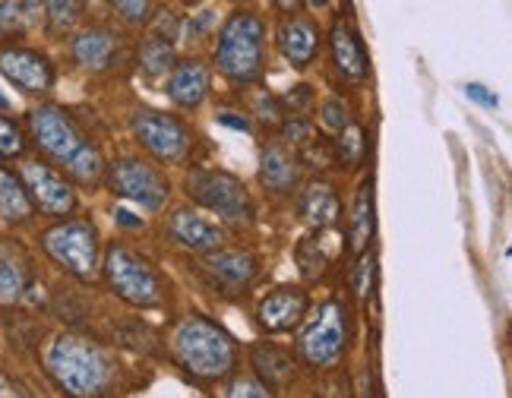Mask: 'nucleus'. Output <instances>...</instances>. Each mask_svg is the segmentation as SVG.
<instances>
[{
  "instance_id": "nucleus-9",
  "label": "nucleus",
  "mask_w": 512,
  "mask_h": 398,
  "mask_svg": "<svg viewBox=\"0 0 512 398\" xmlns=\"http://www.w3.org/2000/svg\"><path fill=\"white\" fill-rule=\"evenodd\" d=\"M105 181L117 196H124L130 203L143 206L149 212L165 209L168 196H171L168 177L152 162H143V158H133V155H124V158H117V162H111Z\"/></svg>"
},
{
  "instance_id": "nucleus-8",
  "label": "nucleus",
  "mask_w": 512,
  "mask_h": 398,
  "mask_svg": "<svg viewBox=\"0 0 512 398\" xmlns=\"http://www.w3.org/2000/svg\"><path fill=\"white\" fill-rule=\"evenodd\" d=\"M130 130L136 143L162 165L184 162L190 152V127L177 114L155 111V108H136L130 117Z\"/></svg>"
},
{
  "instance_id": "nucleus-26",
  "label": "nucleus",
  "mask_w": 512,
  "mask_h": 398,
  "mask_svg": "<svg viewBox=\"0 0 512 398\" xmlns=\"http://www.w3.org/2000/svg\"><path fill=\"white\" fill-rule=\"evenodd\" d=\"M370 234H373V190L370 181L361 184L358 196H354V206H351V225H348V250L358 256L361 250H367L370 244Z\"/></svg>"
},
{
  "instance_id": "nucleus-13",
  "label": "nucleus",
  "mask_w": 512,
  "mask_h": 398,
  "mask_svg": "<svg viewBox=\"0 0 512 398\" xmlns=\"http://www.w3.org/2000/svg\"><path fill=\"white\" fill-rule=\"evenodd\" d=\"M203 272L222 294H244L256 282V275H260V263H256V256L250 250L219 247L206 253Z\"/></svg>"
},
{
  "instance_id": "nucleus-38",
  "label": "nucleus",
  "mask_w": 512,
  "mask_h": 398,
  "mask_svg": "<svg viewBox=\"0 0 512 398\" xmlns=\"http://www.w3.org/2000/svg\"><path fill=\"white\" fill-rule=\"evenodd\" d=\"M373 253H367V250H361L358 253V263L351 266V288H354V294L361 297V301H367V294H370V285H373Z\"/></svg>"
},
{
  "instance_id": "nucleus-28",
  "label": "nucleus",
  "mask_w": 512,
  "mask_h": 398,
  "mask_svg": "<svg viewBox=\"0 0 512 398\" xmlns=\"http://www.w3.org/2000/svg\"><path fill=\"white\" fill-rule=\"evenodd\" d=\"M174 61H177V57H174L171 38H162V35L149 32V38H146L143 48H140V70L149 79H159V76H165L174 67Z\"/></svg>"
},
{
  "instance_id": "nucleus-12",
  "label": "nucleus",
  "mask_w": 512,
  "mask_h": 398,
  "mask_svg": "<svg viewBox=\"0 0 512 398\" xmlns=\"http://www.w3.org/2000/svg\"><path fill=\"white\" fill-rule=\"evenodd\" d=\"M310 310V294L298 285H279L256 304V326L269 335L294 332Z\"/></svg>"
},
{
  "instance_id": "nucleus-48",
  "label": "nucleus",
  "mask_w": 512,
  "mask_h": 398,
  "mask_svg": "<svg viewBox=\"0 0 512 398\" xmlns=\"http://www.w3.org/2000/svg\"><path fill=\"white\" fill-rule=\"evenodd\" d=\"M310 4H313V7H326V4H329V0H310Z\"/></svg>"
},
{
  "instance_id": "nucleus-31",
  "label": "nucleus",
  "mask_w": 512,
  "mask_h": 398,
  "mask_svg": "<svg viewBox=\"0 0 512 398\" xmlns=\"http://www.w3.org/2000/svg\"><path fill=\"white\" fill-rule=\"evenodd\" d=\"M114 338H117V345H124L136 354H146V357H155L159 354V338H155V332L140 323V320H127L114 329Z\"/></svg>"
},
{
  "instance_id": "nucleus-29",
  "label": "nucleus",
  "mask_w": 512,
  "mask_h": 398,
  "mask_svg": "<svg viewBox=\"0 0 512 398\" xmlns=\"http://www.w3.org/2000/svg\"><path fill=\"white\" fill-rule=\"evenodd\" d=\"M332 152H336V162L342 168H354L361 165L367 158V133L361 124H348L336 133V139H332Z\"/></svg>"
},
{
  "instance_id": "nucleus-35",
  "label": "nucleus",
  "mask_w": 512,
  "mask_h": 398,
  "mask_svg": "<svg viewBox=\"0 0 512 398\" xmlns=\"http://www.w3.org/2000/svg\"><path fill=\"white\" fill-rule=\"evenodd\" d=\"M111 10L130 26H146L155 16V0H111Z\"/></svg>"
},
{
  "instance_id": "nucleus-44",
  "label": "nucleus",
  "mask_w": 512,
  "mask_h": 398,
  "mask_svg": "<svg viewBox=\"0 0 512 398\" xmlns=\"http://www.w3.org/2000/svg\"><path fill=\"white\" fill-rule=\"evenodd\" d=\"M114 222L121 225V228H143V218H140V215H133V212L124 209V206H117V209H114Z\"/></svg>"
},
{
  "instance_id": "nucleus-4",
  "label": "nucleus",
  "mask_w": 512,
  "mask_h": 398,
  "mask_svg": "<svg viewBox=\"0 0 512 398\" xmlns=\"http://www.w3.org/2000/svg\"><path fill=\"white\" fill-rule=\"evenodd\" d=\"M102 275L108 291L136 310H155L165 304V282L159 269L127 244H111L105 250Z\"/></svg>"
},
{
  "instance_id": "nucleus-7",
  "label": "nucleus",
  "mask_w": 512,
  "mask_h": 398,
  "mask_svg": "<svg viewBox=\"0 0 512 398\" xmlns=\"http://www.w3.org/2000/svg\"><path fill=\"white\" fill-rule=\"evenodd\" d=\"M187 196L196 206L215 212L231 225H253V203L247 187L234 177L231 171H215V168H193L187 174Z\"/></svg>"
},
{
  "instance_id": "nucleus-40",
  "label": "nucleus",
  "mask_w": 512,
  "mask_h": 398,
  "mask_svg": "<svg viewBox=\"0 0 512 398\" xmlns=\"http://www.w3.org/2000/svg\"><path fill=\"white\" fill-rule=\"evenodd\" d=\"M225 395H231V398H241V395H247V398H269L272 392L260 380H231Z\"/></svg>"
},
{
  "instance_id": "nucleus-3",
  "label": "nucleus",
  "mask_w": 512,
  "mask_h": 398,
  "mask_svg": "<svg viewBox=\"0 0 512 398\" xmlns=\"http://www.w3.org/2000/svg\"><path fill=\"white\" fill-rule=\"evenodd\" d=\"M215 67L234 86L260 83L266 70V23L253 10H234L215 42Z\"/></svg>"
},
{
  "instance_id": "nucleus-19",
  "label": "nucleus",
  "mask_w": 512,
  "mask_h": 398,
  "mask_svg": "<svg viewBox=\"0 0 512 398\" xmlns=\"http://www.w3.org/2000/svg\"><path fill=\"white\" fill-rule=\"evenodd\" d=\"M168 234L174 244H181L193 253H209L225 244V231L193 209H174L168 215Z\"/></svg>"
},
{
  "instance_id": "nucleus-23",
  "label": "nucleus",
  "mask_w": 512,
  "mask_h": 398,
  "mask_svg": "<svg viewBox=\"0 0 512 398\" xmlns=\"http://www.w3.org/2000/svg\"><path fill=\"white\" fill-rule=\"evenodd\" d=\"M298 212L313 231L336 228L339 218H342L339 193L332 190V184H326V181H313V184L298 190Z\"/></svg>"
},
{
  "instance_id": "nucleus-39",
  "label": "nucleus",
  "mask_w": 512,
  "mask_h": 398,
  "mask_svg": "<svg viewBox=\"0 0 512 398\" xmlns=\"http://www.w3.org/2000/svg\"><path fill=\"white\" fill-rule=\"evenodd\" d=\"M320 121H323L326 130L339 133L342 127H348L354 121V117H351V111H348V105L342 102V98H326V102L320 105Z\"/></svg>"
},
{
  "instance_id": "nucleus-11",
  "label": "nucleus",
  "mask_w": 512,
  "mask_h": 398,
  "mask_svg": "<svg viewBox=\"0 0 512 398\" xmlns=\"http://www.w3.org/2000/svg\"><path fill=\"white\" fill-rule=\"evenodd\" d=\"M23 184L29 190L32 206L48 218H67L76 209V190L70 177L45 162L23 165Z\"/></svg>"
},
{
  "instance_id": "nucleus-46",
  "label": "nucleus",
  "mask_w": 512,
  "mask_h": 398,
  "mask_svg": "<svg viewBox=\"0 0 512 398\" xmlns=\"http://www.w3.org/2000/svg\"><path fill=\"white\" fill-rule=\"evenodd\" d=\"M0 395H26V389L19 386V383H13V380H7V376L0 373Z\"/></svg>"
},
{
  "instance_id": "nucleus-41",
  "label": "nucleus",
  "mask_w": 512,
  "mask_h": 398,
  "mask_svg": "<svg viewBox=\"0 0 512 398\" xmlns=\"http://www.w3.org/2000/svg\"><path fill=\"white\" fill-rule=\"evenodd\" d=\"M285 105L291 114H307L310 105H313V89L310 86H294L288 95H285Z\"/></svg>"
},
{
  "instance_id": "nucleus-47",
  "label": "nucleus",
  "mask_w": 512,
  "mask_h": 398,
  "mask_svg": "<svg viewBox=\"0 0 512 398\" xmlns=\"http://www.w3.org/2000/svg\"><path fill=\"white\" fill-rule=\"evenodd\" d=\"M10 108V102H7V95L4 92H0V111H7Z\"/></svg>"
},
{
  "instance_id": "nucleus-21",
  "label": "nucleus",
  "mask_w": 512,
  "mask_h": 398,
  "mask_svg": "<svg viewBox=\"0 0 512 398\" xmlns=\"http://www.w3.org/2000/svg\"><path fill=\"white\" fill-rule=\"evenodd\" d=\"M32 288V263L13 241H0V307L19 304Z\"/></svg>"
},
{
  "instance_id": "nucleus-5",
  "label": "nucleus",
  "mask_w": 512,
  "mask_h": 398,
  "mask_svg": "<svg viewBox=\"0 0 512 398\" xmlns=\"http://www.w3.org/2000/svg\"><path fill=\"white\" fill-rule=\"evenodd\" d=\"M348 338H351L348 307L339 297H329V301H323L320 310L313 313V320L304 326L298 338V361L313 373L339 367L348 351Z\"/></svg>"
},
{
  "instance_id": "nucleus-2",
  "label": "nucleus",
  "mask_w": 512,
  "mask_h": 398,
  "mask_svg": "<svg viewBox=\"0 0 512 398\" xmlns=\"http://www.w3.org/2000/svg\"><path fill=\"white\" fill-rule=\"evenodd\" d=\"M48 376L64 395L73 398H95L105 395L114 380L111 354L86 335H61L54 338L45 354Z\"/></svg>"
},
{
  "instance_id": "nucleus-18",
  "label": "nucleus",
  "mask_w": 512,
  "mask_h": 398,
  "mask_svg": "<svg viewBox=\"0 0 512 398\" xmlns=\"http://www.w3.org/2000/svg\"><path fill=\"white\" fill-rule=\"evenodd\" d=\"M70 54H73L76 67H83L89 73H105L114 67L117 54H121V38H117V32L108 26H92V29H83L73 35Z\"/></svg>"
},
{
  "instance_id": "nucleus-16",
  "label": "nucleus",
  "mask_w": 512,
  "mask_h": 398,
  "mask_svg": "<svg viewBox=\"0 0 512 398\" xmlns=\"http://www.w3.org/2000/svg\"><path fill=\"white\" fill-rule=\"evenodd\" d=\"M323 48V32L304 13H291L279 26V51L294 70H307Z\"/></svg>"
},
{
  "instance_id": "nucleus-27",
  "label": "nucleus",
  "mask_w": 512,
  "mask_h": 398,
  "mask_svg": "<svg viewBox=\"0 0 512 398\" xmlns=\"http://www.w3.org/2000/svg\"><path fill=\"white\" fill-rule=\"evenodd\" d=\"M294 263H298V272L304 282H320V278L329 272V256L326 250L320 247V237L317 234H307L298 241V247H294Z\"/></svg>"
},
{
  "instance_id": "nucleus-36",
  "label": "nucleus",
  "mask_w": 512,
  "mask_h": 398,
  "mask_svg": "<svg viewBox=\"0 0 512 398\" xmlns=\"http://www.w3.org/2000/svg\"><path fill=\"white\" fill-rule=\"evenodd\" d=\"M26 152V136H23V127L10 117L0 114V158H19Z\"/></svg>"
},
{
  "instance_id": "nucleus-34",
  "label": "nucleus",
  "mask_w": 512,
  "mask_h": 398,
  "mask_svg": "<svg viewBox=\"0 0 512 398\" xmlns=\"http://www.w3.org/2000/svg\"><path fill=\"white\" fill-rule=\"evenodd\" d=\"M298 162H304L307 168H329L332 162H336V152H332V143L329 139H323L320 133L310 139V143H304L298 149Z\"/></svg>"
},
{
  "instance_id": "nucleus-10",
  "label": "nucleus",
  "mask_w": 512,
  "mask_h": 398,
  "mask_svg": "<svg viewBox=\"0 0 512 398\" xmlns=\"http://www.w3.org/2000/svg\"><path fill=\"white\" fill-rule=\"evenodd\" d=\"M29 130H32L35 146L42 149V155L51 158V162H57L61 168L89 143L83 127L76 124L61 105H38V108H32L29 111Z\"/></svg>"
},
{
  "instance_id": "nucleus-14",
  "label": "nucleus",
  "mask_w": 512,
  "mask_h": 398,
  "mask_svg": "<svg viewBox=\"0 0 512 398\" xmlns=\"http://www.w3.org/2000/svg\"><path fill=\"white\" fill-rule=\"evenodd\" d=\"M329 51H332V64L348 79V83L361 86L370 76V57L361 42V32L354 29L348 16H336V23L329 29Z\"/></svg>"
},
{
  "instance_id": "nucleus-42",
  "label": "nucleus",
  "mask_w": 512,
  "mask_h": 398,
  "mask_svg": "<svg viewBox=\"0 0 512 398\" xmlns=\"http://www.w3.org/2000/svg\"><path fill=\"white\" fill-rule=\"evenodd\" d=\"M215 121H219V127H231V130H241V133H250L253 130V121L241 111V114H234V111H219L215 114Z\"/></svg>"
},
{
  "instance_id": "nucleus-25",
  "label": "nucleus",
  "mask_w": 512,
  "mask_h": 398,
  "mask_svg": "<svg viewBox=\"0 0 512 398\" xmlns=\"http://www.w3.org/2000/svg\"><path fill=\"white\" fill-rule=\"evenodd\" d=\"M67 177L73 187H83V190H95L105 184V174H108V162L102 149H98L95 143H86L80 152H76L70 162L64 165Z\"/></svg>"
},
{
  "instance_id": "nucleus-32",
  "label": "nucleus",
  "mask_w": 512,
  "mask_h": 398,
  "mask_svg": "<svg viewBox=\"0 0 512 398\" xmlns=\"http://www.w3.org/2000/svg\"><path fill=\"white\" fill-rule=\"evenodd\" d=\"M38 0H0V35L23 32L32 23V10Z\"/></svg>"
},
{
  "instance_id": "nucleus-20",
  "label": "nucleus",
  "mask_w": 512,
  "mask_h": 398,
  "mask_svg": "<svg viewBox=\"0 0 512 398\" xmlns=\"http://www.w3.org/2000/svg\"><path fill=\"white\" fill-rule=\"evenodd\" d=\"M250 367L256 373V380H260L269 392L275 389H288L294 373H298V357L294 351L275 345V342H256L250 348Z\"/></svg>"
},
{
  "instance_id": "nucleus-17",
  "label": "nucleus",
  "mask_w": 512,
  "mask_h": 398,
  "mask_svg": "<svg viewBox=\"0 0 512 398\" xmlns=\"http://www.w3.org/2000/svg\"><path fill=\"white\" fill-rule=\"evenodd\" d=\"M209 86H212L209 67L200 61V57H184V61H174V67L168 70L165 95L171 98V105L190 111L206 102Z\"/></svg>"
},
{
  "instance_id": "nucleus-24",
  "label": "nucleus",
  "mask_w": 512,
  "mask_h": 398,
  "mask_svg": "<svg viewBox=\"0 0 512 398\" xmlns=\"http://www.w3.org/2000/svg\"><path fill=\"white\" fill-rule=\"evenodd\" d=\"M35 212L29 190L23 184V177H16L13 171L0 168V218L10 225H23L29 222Z\"/></svg>"
},
{
  "instance_id": "nucleus-6",
  "label": "nucleus",
  "mask_w": 512,
  "mask_h": 398,
  "mask_svg": "<svg viewBox=\"0 0 512 398\" xmlns=\"http://www.w3.org/2000/svg\"><path fill=\"white\" fill-rule=\"evenodd\" d=\"M42 247L51 260L70 272L80 282H92L102 272V244H98V231L86 218H64L42 234Z\"/></svg>"
},
{
  "instance_id": "nucleus-30",
  "label": "nucleus",
  "mask_w": 512,
  "mask_h": 398,
  "mask_svg": "<svg viewBox=\"0 0 512 398\" xmlns=\"http://www.w3.org/2000/svg\"><path fill=\"white\" fill-rule=\"evenodd\" d=\"M45 19H48V29L54 35H64L70 32L83 16V0H38Z\"/></svg>"
},
{
  "instance_id": "nucleus-45",
  "label": "nucleus",
  "mask_w": 512,
  "mask_h": 398,
  "mask_svg": "<svg viewBox=\"0 0 512 398\" xmlns=\"http://www.w3.org/2000/svg\"><path fill=\"white\" fill-rule=\"evenodd\" d=\"M272 4H275V10H279V13L291 16V13H301L304 0H272Z\"/></svg>"
},
{
  "instance_id": "nucleus-37",
  "label": "nucleus",
  "mask_w": 512,
  "mask_h": 398,
  "mask_svg": "<svg viewBox=\"0 0 512 398\" xmlns=\"http://www.w3.org/2000/svg\"><path fill=\"white\" fill-rule=\"evenodd\" d=\"M253 111V117H256V121H260L263 127H279L282 124V102H279V98H275V95H269V92H256V102L250 105Z\"/></svg>"
},
{
  "instance_id": "nucleus-15",
  "label": "nucleus",
  "mask_w": 512,
  "mask_h": 398,
  "mask_svg": "<svg viewBox=\"0 0 512 398\" xmlns=\"http://www.w3.org/2000/svg\"><path fill=\"white\" fill-rule=\"evenodd\" d=\"M0 73L23 92H48L54 86V67L42 51L32 48H0Z\"/></svg>"
},
{
  "instance_id": "nucleus-43",
  "label": "nucleus",
  "mask_w": 512,
  "mask_h": 398,
  "mask_svg": "<svg viewBox=\"0 0 512 398\" xmlns=\"http://www.w3.org/2000/svg\"><path fill=\"white\" fill-rule=\"evenodd\" d=\"M465 95L471 98V102H478V105H484V108H497L500 105V98L490 92L487 86H481V83H468L465 86Z\"/></svg>"
},
{
  "instance_id": "nucleus-1",
  "label": "nucleus",
  "mask_w": 512,
  "mask_h": 398,
  "mask_svg": "<svg viewBox=\"0 0 512 398\" xmlns=\"http://www.w3.org/2000/svg\"><path fill=\"white\" fill-rule=\"evenodd\" d=\"M171 357L190 380L222 383L238 370L241 348L215 320L203 313H187L171 329Z\"/></svg>"
},
{
  "instance_id": "nucleus-22",
  "label": "nucleus",
  "mask_w": 512,
  "mask_h": 398,
  "mask_svg": "<svg viewBox=\"0 0 512 398\" xmlns=\"http://www.w3.org/2000/svg\"><path fill=\"white\" fill-rule=\"evenodd\" d=\"M301 181V162L285 143H269L260 152V184L266 187V193L285 196L294 193Z\"/></svg>"
},
{
  "instance_id": "nucleus-33",
  "label": "nucleus",
  "mask_w": 512,
  "mask_h": 398,
  "mask_svg": "<svg viewBox=\"0 0 512 398\" xmlns=\"http://www.w3.org/2000/svg\"><path fill=\"white\" fill-rule=\"evenodd\" d=\"M282 130V143L285 146H294V149H301L304 143H310L313 136H317V127H313V121L307 114H291L285 117V121L279 124Z\"/></svg>"
}]
</instances>
